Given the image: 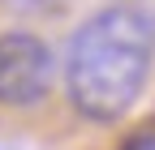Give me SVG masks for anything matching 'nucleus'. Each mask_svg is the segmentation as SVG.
Segmentation results:
<instances>
[{"mask_svg": "<svg viewBox=\"0 0 155 150\" xmlns=\"http://www.w3.org/2000/svg\"><path fill=\"white\" fill-rule=\"evenodd\" d=\"M155 34L129 5H108L69 39L65 90L86 120H121L151 77Z\"/></svg>", "mask_w": 155, "mask_h": 150, "instance_id": "1", "label": "nucleus"}, {"mask_svg": "<svg viewBox=\"0 0 155 150\" xmlns=\"http://www.w3.org/2000/svg\"><path fill=\"white\" fill-rule=\"evenodd\" d=\"M9 13H17V17H52V13H61L69 0H0Z\"/></svg>", "mask_w": 155, "mask_h": 150, "instance_id": "3", "label": "nucleus"}, {"mask_svg": "<svg viewBox=\"0 0 155 150\" xmlns=\"http://www.w3.org/2000/svg\"><path fill=\"white\" fill-rule=\"evenodd\" d=\"M56 82V52L30 30L0 34V107H35Z\"/></svg>", "mask_w": 155, "mask_h": 150, "instance_id": "2", "label": "nucleus"}, {"mask_svg": "<svg viewBox=\"0 0 155 150\" xmlns=\"http://www.w3.org/2000/svg\"><path fill=\"white\" fill-rule=\"evenodd\" d=\"M0 150H17V146H9V142H5V137H0Z\"/></svg>", "mask_w": 155, "mask_h": 150, "instance_id": "6", "label": "nucleus"}, {"mask_svg": "<svg viewBox=\"0 0 155 150\" xmlns=\"http://www.w3.org/2000/svg\"><path fill=\"white\" fill-rule=\"evenodd\" d=\"M125 5H129L134 13H138L142 22H147V30L155 34V0H125Z\"/></svg>", "mask_w": 155, "mask_h": 150, "instance_id": "4", "label": "nucleus"}, {"mask_svg": "<svg viewBox=\"0 0 155 150\" xmlns=\"http://www.w3.org/2000/svg\"><path fill=\"white\" fill-rule=\"evenodd\" d=\"M129 150H155V137H138V142H134Z\"/></svg>", "mask_w": 155, "mask_h": 150, "instance_id": "5", "label": "nucleus"}]
</instances>
